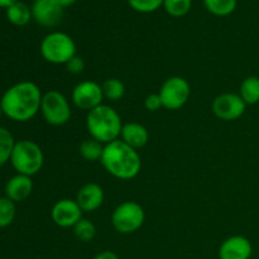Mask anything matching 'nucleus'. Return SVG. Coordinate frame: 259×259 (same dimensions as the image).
Returning <instances> with one entry per match:
<instances>
[{
  "instance_id": "f257e3e1",
  "label": "nucleus",
  "mask_w": 259,
  "mask_h": 259,
  "mask_svg": "<svg viewBox=\"0 0 259 259\" xmlns=\"http://www.w3.org/2000/svg\"><path fill=\"white\" fill-rule=\"evenodd\" d=\"M42 96L39 88L35 83L23 81L5 91L0 106L8 118L15 121H27L40 109Z\"/></svg>"
},
{
  "instance_id": "f03ea898",
  "label": "nucleus",
  "mask_w": 259,
  "mask_h": 259,
  "mask_svg": "<svg viewBox=\"0 0 259 259\" xmlns=\"http://www.w3.org/2000/svg\"><path fill=\"white\" fill-rule=\"evenodd\" d=\"M100 161L109 174L120 180L134 179L142 167L141 157L137 149L119 139L104 147Z\"/></svg>"
},
{
  "instance_id": "7ed1b4c3",
  "label": "nucleus",
  "mask_w": 259,
  "mask_h": 259,
  "mask_svg": "<svg viewBox=\"0 0 259 259\" xmlns=\"http://www.w3.org/2000/svg\"><path fill=\"white\" fill-rule=\"evenodd\" d=\"M86 126L91 138L105 144L116 141L123 128L120 115L113 108L103 104L89 111Z\"/></svg>"
},
{
  "instance_id": "20e7f679",
  "label": "nucleus",
  "mask_w": 259,
  "mask_h": 259,
  "mask_svg": "<svg viewBox=\"0 0 259 259\" xmlns=\"http://www.w3.org/2000/svg\"><path fill=\"white\" fill-rule=\"evenodd\" d=\"M13 167L18 174L33 176L40 171L43 166V153L37 143L32 141H19L15 143L10 157Z\"/></svg>"
},
{
  "instance_id": "39448f33",
  "label": "nucleus",
  "mask_w": 259,
  "mask_h": 259,
  "mask_svg": "<svg viewBox=\"0 0 259 259\" xmlns=\"http://www.w3.org/2000/svg\"><path fill=\"white\" fill-rule=\"evenodd\" d=\"M40 55L47 62L66 65L73 56H76V45L66 33L53 32L43 38L40 43Z\"/></svg>"
},
{
  "instance_id": "423d86ee",
  "label": "nucleus",
  "mask_w": 259,
  "mask_h": 259,
  "mask_svg": "<svg viewBox=\"0 0 259 259\" xmlns=\"http://www.w3.org/2000/svg\"><path fill=\"white\" fill-rule=\"evenodd\" d=\"M146 215L143 207L134 201H125L119 205L113 212L111 223L116 232L131 234L143 225Z\"/></svg>"
},
{
  "instance_id": "0eeeda50",
  "label": "nucleus",
  "mask_w": 259,
  "mask_h": 259,
  "mask_svg": "<svg viewBox=\"0 0 259 259\" xmlns=\"http://www.w3.org/2000/svg\"><path fill=\"white\" fill-rule=\"evenodd\" d=\"M40 110L46 121L51 125H63L71 118V109L65 96L56 90H51L42 96Z\"/></svg>"
},
{
  "instance_id": "6e6552de",
  "label": "nucleus",
  "mask_w": 259,
  "mask_h": 259,
  "mask_svg": "<svg viewBox=\"0 0 259 259\" xmlns=\"http://www.w3.org/2000/svg\"><path fill=\"white\" fill-rule=\"evenodd\" d=\"M162 105L168 110L181 109L190 98V85L185 78L174 76L167 78L159 90Z\"/></svg>"
},
{
  "instance_id": "1a4fd4ad",
  "label": "nucleus",
  "mask_w": 259,
  "mask_h": 259,
  "mask_svg": "<svg viewBox=\"0 0 259 259\" xmlns=\"http://www.w3.org/2000/svg\"><path fill=\"white\" fill-rule=\"evenodd\" d=\"M247 104L237 94H222L212 103V111L222 120H237L244 114Z\"/></svg>"
},
{
  "instance_id": "9d476101",
  "label": "nucleus",
  "mask_w": 259,
  "mask_h": 259,
  "mask_svg": "<svg viewBox=\"0 0 259 259\" xmlns=\"http://www.w3.org/2000/svg\"><path fill=\"white\" fill-rule=\"evenodd\" d=\"M104 99L103 89L94 81L80 82L72 91V100L77 108L91 111L101 105Z\"/></svg>"
},
{
  "instance_id": "9b49d317",
  "label": "nucleus",
  "mask_w": 259,
  "mask_h": 259,
  "mask_svg": "<svg viewBox=\"0 0 259 259\" xmlns=\"http://www.w3.org/2000/svg\"><path fill=\"white\" fill-rule=\"evenodd\" d=\"M63 8L56 0H34L32 17L43 27H55L61 22Z\"/></svg>"
},
{
  "instance_id": "f8f14e48",
  "label": "nucleus",
  "mask_w": 259,
  "mask_h": 259,
  "mask_svg": "<svg viewBox=\"0 0 259 259\" xmlns=\"http://www.w3.org/2000/svg\"><path fill=\"white\" fill-rule=\"evenodd\" d=\"M52 220L56 225L61 228L75 227L81 219H82V210L80 209L76 200L63 199L56 202L51 212Z\"/></svg>"
},
{
  "instance_id": "ddd939ff",
  "label": "nucleus",
  "mask_w": 259,
  "mask_h": 259,
  "mask_svg": "<svg viewBox=\"0 0 259 259\" xmlns=\"http://www.w3.org/2000/svg\"><path fill=\"white\" fill-rule=\"evenodd\" d=\"M253 247L249 239L242 235L230 237L220 245V259H249L252 257Z\"/></svg>"
},
{
  "instance_id": "4468645a",
  "label": "nucleus",
  "mask_w": 259,
  "mask_h": 259,
  "mask_svg": "<svg viewBox=\"0 0 259 259\" xmlns=\"http://www.w3.org/2000/svg\"><path fill=\"white\" fill-rule=\"evenodd\" d=\"M104 201V191L99 185L86 184L80 189L76 202L82 211H94L99 209Z\"/></svg>"
},
{
  "instance_id": "2eb2a0df",
  "label": "nucleus",
  "mask_w": 259,
  "mask_h": 259,
  "mask_svg": "<svg viewBox=\"0 0 259 259\" xmlns=\"http://www.w3.org/2000/svg\"><path fill=\"white\" fill-rule=\"evenodd\" d=\"M33 190V182L29 176L18 174L17 176L12 177L7 184V197L12 201L18 202L23 201L30 195Z\"/></svg>"
},
{
  "instance_id": "dca6fc26",
  "label": "nucleus",
  "mask_w": 259,
  "mask_h": 259,
  "mask_svg": "<svg viewBox=\"0 0 259 259\" xmlns=\"http://www.w3.org/2000/svg\"><path fill=\"white\" fill-rule=\"evenodd\" d=\"M121 141L131 146L132 148H142L148 142V132L142 124L128 123L121 128Z\"/></svg>"
},
{
  "instance_id": "f3484780",
  "label": "nucleus",
  "mask_w": 259,
  "mask_h": 259,
  "mask_svg": "<svg viewBox=\"0 0 259 259\" xmlns=\"http://www.w3.org/2000/svg\"><path fill=\"white\" fill-rule=\"evenodd\" d=\"M7 18L12 24L17 25V27H23L29 23L30 18H32V9H29L27 4L18 0L17 3L7 8Z\"/></svg>"
},
{
  "instance_id": "a211bd4d",
  "label": "nucleus",
  "mask_w": 259,
  "mask_h": 259,
  "mask_svg": "<svg viewBox=\"0 0 259 259\" xmlns=\"http://www.w3.org/2000/svg\"><path fill=\"white\" fill-rule=\"evenodd\" d=\"M240 98L247 105L259 103V77L249 76L240 85Z\"/></svg>"
},
{
  "instance_id": "6ab92c4d",
  "label": "nucleus",
  "mask_w": 259,
  "mask_h": 259,
  "mask_svg": "<svg viewBox=\"0 0 259 259\" xmlns=\"http://www.w3.org/2000/svg\"><path fill=\"white\" fill-rule=\"evenodd\" d=\"M206 9L218 17H227L237 8V0H204Z\"/></svg>"
},
{
  "instance_id": "aec40b11",
  "label": "nucleus",
  "mask_w": 259,
  "mask_h": 259,
  "mask_svg": "<svg viewBox=\"0 0 259 259\" xmlns=\"http://www.w3.org/2000/svg\"><path fill=\"white\" fill-rule=\"evenodd\" d=\"M103 143H100V142L96 141V139L94 138L86 139V141H83L82 143L80 144V153L86 161H99V159H101V157H103Z\"/></svg>"
},
{
  "instance_id": "412c9836",
  "label": "nucleus",
  "mask_w": 259,
  "mask_h": 259,
  "mask_svg": "<svg viewBox=\"0 0 259 259\" xmlns=\"http://www.w3.org/2000/svg\"><path fill=\"white\" fill-rule=\"evenodd\" d=\"M101 89H103L104 98L109 99L111 101L120 100L124 94H125V86L118 78H108V80H105Z\"/></svg>"
},
{
  "instance_id": "4be33fe9",
  "label": "nucleus",
  "mask_w": 259,
  "mask_h": 259,
  "mask_svg": "<svg viewBox=\"0 0 259 259\" xmlns=\"http://www.w3.org/2000/svg\"><path fill=\"white\" fill-rule=\"evenodd\" d=\"M14 146L15 142L12 133L8 129L0 128V166L9 161Z\"/></svg>"
},
{
  "instance_id": "5701e85b",
  "label": "nucleus",
  "mask_w": 259,
  "mask_h": 259,
  "mask_svg": "<svg viewBox=\"0 0 259 259\" xmlns=\"http://www.w3.org/2000/svg\"><path fill=\"white\" fill-rule=\"evenodd\" d=\"M192 0H163V7L166 12L172 17H184L190 12Z\"/></svg>"
},
{
  "instance_id": "b1692460",
  "label": "nucleus",
  "mask_w": 259,
  "mask_h": 259,
  "mask_svg": "<svg viewBox=\"0 0 259 259\" xmlns=\"http://www.w3.org/2000/svg\"><path fill=\"white\" fill-rule=\"evenodd\" d=\"M15 218V204L8 197H0V228H5L13 223Z\"/></svg>"
},
{
  "instance_id": "393cba45",
  "label": "nucleus",
  "mask_w": 259,
  "mask_h": 259,
  "mask_svg": "<svg viewBox=\"0 0 259 259\" xmlns=\"http://www.w3.org/2000/svg\"><path fill=\"white\" fill-rule=\"evenodd\" d=\"M73 233L76 238L80 239L81 242H90L94 239L96 234L95 225L86 219H81L77 224L73 227Z\"/></svg>"
},
{
  "instance_id": "a878e982",
  "label": "nucleus",
  "mask_w": 259,
  "mask_h": 259,
  "mask_svg": "<svg viewBox=\"0 0 259 259\" xmlns=\"http://www.w3.org/2000/svg\"><path fill=\"white\" fill-rule=\"evenodd\" d=\"M134 10L141 13H152L163 5V0H128Z\"/></svg>"
},
{
  "instance_id": "bb28decb",
  "label": "nucleus",
  "mask_w": 259,
  "mask_h": 259,
  "mask_svg": "<svg viewBox=\"0 0 259 259\" xmlns=\"http://www.w3.org/2000/svg\"><path fill=\"white\" fill-rule=\"evenodd\" d=\"M66 68H67L68 72L73 73V75H78V73L82 72L83 68H85V62H83L82 58L78 57V56H73V57L66 63Z\"/></svg>"
},
{
  "instance_id": "cd10ccee",
  "label": "nucleus",
  "mask_w": 259,
  "mask_h": 259,
  "mask_svg": "<svg viewBox=\"0 0 259 259\" xmlns=\"http://www.w3.org/2000/svg\"><path fill=\"white\" fill-rule=\"evenodd\" d=\"M144 106L149 111H157L161 108H163L159 94H152V95L147 96L146 101H144Z\"/></svg>"
},
{
  "instance_id": "c85d7f7f",
  "label": "nucleus",
  "mask_w": 259,
  "mask_h": 259,
  "mask_svg": "<svg viewBox=\"0 0 259 259\" xmlns=\"http://www.w3.org/2000/svg\"><path fill=\"white\" fill-rule=\"evenodd\" d=\"M94 259H119L118 254H115L114 252H110V250H104V252H100L99 254H96Z\"/></svg>"
},
{
  "instance_id": "c756f323",
  "label": "nucleus",
  "mask_w": 259,
  "mask_h": 259,
  "mask_svg": "<svg viewBox=\"0 0 259 259\" xmlns=\"http://www.w3.org/2000/svg\"><path fill=\"white\" fill-rule=\"evenodd\" d=\"M56 2H57L62 8H67L71 7L72 4H75L76 0H56Z\"/></svg>"
},
{
  "instance_id": "7c9ffc66",
  "label": "nucleus",
  "mask_w": 259,
  "mask_h": 259,
  "mask_svg": "<svg viewBox=\"0 0 259 259\" xmlns=\"http://www.w3.org/2000/svg\"><path fill=\"white\" fill-rule=\"evenodd\" d=\"M17 2L18 0H0V8H9L10 5H13Z\"/></svg>"
},
{
  "instance_id": "2f4dec72",
  "label": "nucleus",
  "mask_w": 259,
  "mask_h": 259,
  "mask_svg": "<svg viewBox=\"0 0 259 259\" xmlns=\"http://www.w3.org/2000/svg\"><path fill=\"white\" fill-rule=\"evenodd\" d=\"M2 113H3V110H2V106H0V116H2Z\"/></svg>"
}]
</instances>
